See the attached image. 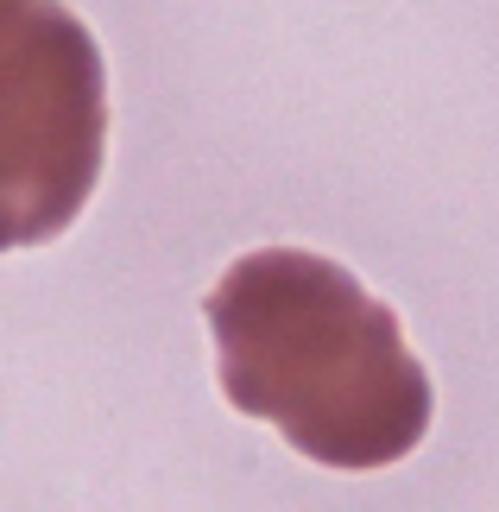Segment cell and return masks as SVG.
<instances>
[{"label": "cell", "instance_id": "cell-1", "mask_svg": "<svg viewBox=\"0 0 499 512\" xmlns=\"http://www.w3.org/2000/svg\"><path fill=\"white\" fill-rule=\"evenodd\" d=\"M209 336L234 411L285 430L323 468H392L430 430L436 392L398 317L304 247H259L209 291Z\"/></svg>", "mask_w": 499, "mask_h": 512}, {"label": "cell", "instance_id": "cell-2", "mask_svg": "<svg viewBox=\"0 0 499 512\" xmlns=\"http://www.w3.org/2000/svg\"><path fill=\"white\" fill-rule=\"evenodd\" d=\"M108 152V70L64 0L0 26V253L57 241L95 196Z\"/></svg>", "mask_w": 499, "mask_h": 512}, {"label": "cell", "instance_id": "cell-3", "mask_svg": "<svg viewBox=\"0 0 499 512\" xmlns=\"http://www.w3.org/2000/svg\"><path fill=\"white\" fill-rule=\"evenodd\" d=\"M26 7H32V0H0V26H13V19L26 13Z\"/></svg>", "mask_w": 499, "mask_h": 512}]
</instances>
